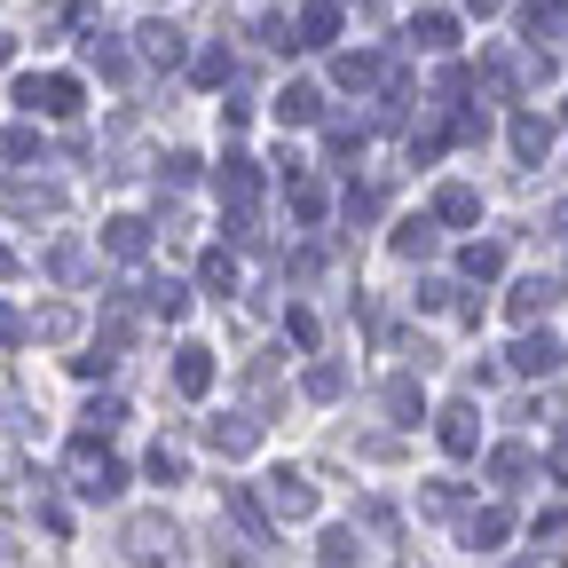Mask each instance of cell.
Returning a JSON list of instances; mask_svg holds the SVG:
<instances>
[{"mask_svg":"<svg viewBox=\"0 0 568 568\" xmlns=\"http://www.w3.org/2000/svg\"><path fill=\"white\" fill-rule=\"evenodd\" d=\"M16 104H24V111H48V119H72V111H80V80H63V72L24 80V87H16Z\"/></svg>","mask_w":568,"mask_h":568,"instance_id":"6da1fadb","label":"cell"},{"mask_svg":"<svg viewBox=\"0 0 568 568\" xmlns=\"http://www.w3.org/2000/svg\"><path fill=\"white\" fill-rule=\"evenodd\" d=\"M411 40H419V48H450V40H458V24L426 9V16H411Z\"/></svg>","mask_w":568,"mask_h":568,"instance_id":"7a4b0ae2","label":"cell"},{"mask_svg":"<svg viewBox=\"0 0 568 568\" xmlns=\"http://www.w3.org/2000/svg\"><path fill=\"white\" fill-rule=\"evenodd\" d=\"M143 48H150L158 63H174V56H182V32H174V24H143Z\"/></svg>","mask_w":568,"mask_h":568,"instance_id":"3957f363","label":"cell"},{"mask_svg":"<svg viewBox=\"0 0 568 568\" xmlns=\"http://www.w3.org/2000/svg\"><path fill=\"white\" fill-rule=\"evenodd\" d=\"M331 32H340V16H331V9H309V16H300V40H309V48H331Z\"/></svg>","mask_w":568,"mask_h":568,"instance_id":"277c9868","label":"cell"},{"mask_svg":"<svg viewBox=\"0 0 568 568\" xmlns=\"http://www.w3.org/2000/svg\"><path fill=\"white\" fill-rule=\"evenodd\" d=\"M277 111H285V119H316V87H285Z\"/></svg>","mask_w":568,"mask_h":568,"instance_id":"5b68a950","label":"cell"},{"mask_svg":"<svg viewBox=\"0 0 568 568\" xmlns=\"http://www.w3.org/2000/svg\"><path fill=\"white\" fill-rule=\"evenodd\" d=\"M513 143H521V158H537V150H545V126H537V119H521V126H513Z\"/></svg>","mask_w":568,"mask_h":568,"instance_id":"8992f818","label":"cell"},{"mask_svg":"<svg viewBox=\"0 0 568 568\" xmlns=\"http://www.w3.org/2000/svg\"><path fill=\"white\" fill-rule=\"evenodd\" d=\"M0 63H9V32H0Z\"/></svg>","mask_w":568,"mask_h":568,"instance_id":"52a82bcc","label":"cell"}]
</instances>
